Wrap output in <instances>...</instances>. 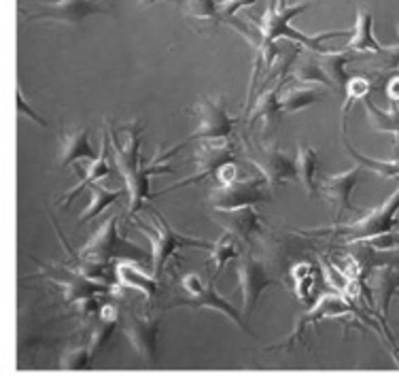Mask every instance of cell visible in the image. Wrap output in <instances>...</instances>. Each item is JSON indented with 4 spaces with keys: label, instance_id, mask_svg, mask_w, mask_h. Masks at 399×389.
Returning <instances> with one entry per match:
<instances>
[{
    "label": "cell",
    "instance_id": "cell-9",
    "mask_svg": "<svg viewBox=\"0 0 399 389\" xmlns=\"http://www.w3.org/2000/svg\"><path fill=\"white\" fill-rule=\"evenodd\" d=\"M236 276L242 291V315H251L263 291L270 285L278 283L276 276L270 274L266 264L253 253H240V257L236 260Z\"/></svg>",
    "mask_w": 399,
    "mask_h": 389
},
{
    "label": "cell",
    "instance_id": "cell-39",
    "mask_svg": "<svg viewBox=\"0 0 399 389\" xmlns=\"http://www.w3.org/2000/svg\"><path fill=\"white\" fill-rule=\"evenodd\" d=\"M386 98L391 101V105H399V77H391L386 81Z\"/></svg>",
    "mask_w": 399,
    "mask_h": 389
},
{
    "label": "cell",
    "instance_id": "cell-10",
    "mask_svg": "<svg viewBox=\"0 0 399 389\" xmlns=\"http://www.w3.org/2000/svg\"><path fill=\"white\" fill-rule=\"evenodd\" d=\"M228 162H236V151L230 143V139H215V141H200V149L195 151V166L197 170L187 177L185 181H178L170 187H166L164 191H159L157 196H164L168 191H174L178 187H187V185H193L197 181H202L207 177H213L217 174V170L228 164Z\"/></svg>",
    "mask_w": 399,
    "mask_h": 389
},
{
    "label": "cell",
    "instance_id": "cell-40",
    "mask_svg": "<svg viewBox=\"0 0 399 389\" xmlns=\"http://www.w3.org/2000/svg\"><path fill=\"white\" fill-rule=\"evenodd\" d=\"M155 3H159V0H138V5H140V7H145V9H147V7H151V5H155Z\"/></svg>",
    "mask_w": 399,
    "mask_h": 389
},
{
    "label": "cell",
    "instance_id": "cell-29",
    "mask_svg": "<svg viewBox=\"0 0 399 389\" xmlns=\"http://www.w3.org/2000/svg\"><path fill=\"white\" fill-rule=\"evenodd\" d=\"M342 143H344V151H346L361 168H365V170H369V172H374V174H378V177H382V179H397V177H399V158H395V160L367 158V155L359 153V151L351 145L348 134H342Z\"/></svg>",
    "mask_w": 399,
    "mask_h": 389
},
{
    "label": "cell",
    "instance_id": "cell-21",
    "mask_svg": "<svg viewBox=\"0 0 399 389\" xmlns=\"http://www.w3.org/2000/svg\"><path fill=\"white\" fill-rule=\"evenodd\" d=\"M289 279L295 287V296L297 300L306 305V307H313L315 305V296H317V289H319V268L313 264V262H295L293 268L289 270Z\"/></svg>",
    "mask_w": 399,
    "mask_h": 389
},
{
    "label": "cell",
    "instance_id": "cell-11",
    "mask_svg": "<svg viewBox=\"0 0 399 389\" xmlns=\"http://www.w3.org/2000/svg\"><path fill=\"white\" fill-rule=\"evenodd\" d=\"M109 15L105 0H55V3L34 5L26 18L30 22H62V24H81L89 15Z\"/></svg>",
    "mask_w": 399,
    "mask_h": 389
},
{
    "label": "cell",
    "instance_id": "cell-17",
    "mask_svg": "<svg viewBox=\"0 0 399 389\" xmlns=\"http://www.w3.org/2000/svg\"><path fill=\"white\" fill-rule=\"evenodd\" d=\"M96 158L98 155H96V149L91 147L87 128L74 126V128H64L60 132V145H58V155H55L58 168H66L83 160L91 162Z\"/></svg>",
    "mask_w": 399,
    "mask_h": 389
},
{
    "label": "cell",
    "instance_id": "cell-38",
    "mask_svg": "<svg viewBox=\"0 0 399 389\" xmlns=\"http://www.w3.org/2000/svg\"><path fill=\"white\" fill-rule=\"evenodd\" d=\"M236 179H240V177H238V164H236V162L223 164V166L217 170V174H215L217 185H228V183L236 181Z\"/></svg>",
    "mask_w": 399,
    "mask_h": 389
},
{
    "label": "cell",
    "instance_id": "cell-12",
    "mask_svg": "<svg viewBox=\"0 0 399 389\" xmlns=\"http://www.w3.org/2000/svg\"><path fill=\"white\" fill-rule=\"evenodd\" d=\"M344 315H353V307L346 305L344 298L338 296V294H323V296L319 298V302L315 300V305L310 307L308 313L299 315V319H297L293 332H291L282 343L272 345L268 351H272V349H282V347H284V349H291L295 343H302V340H304V332H306L308 326H315V324H319V321H323V319H329V317H344Z\"/></svg>",
    "mask_w": 399,
    "mask_h": 389
},
{
    "label": "cell",
    "instance_id": "cell-3",
    "mask_svg": "<svg viewBox=\"0 0 399 389\" xmlns=\"http://www.w3.org/2000/svg\"><path fill=\"white\" fill-rule=\"evenodd\" d=\"M119 215L109 217L107 222H103L98 226V230L91 234V238L83 245V249L79 251L81 257L98 262V264H111L113 260H134V262H145L147 257H151V253H147L143 247H138L136 243L126 241L119 230Z\"/></svg>",
    "mask_w": 399,
    "mask_h": 389
},
{
    "label": "cell",
    "instance_id": "cell-28",
    "mask_svg": "<svg viewBox=\"0 0 399 389\" xmlns=\"http://www.w3.org/2000/svg\"><path fill=\"white\" fill-rule=\"evenodd\" d=\"M291 79H295L297 83H308V85H329L325 72L321 70L319 66V60H317V51L315 49H302L297 51V58L291 66V72H289Z\"/></svg>",
    "mask_w": 399,
    "mask_h": 389
},
{
    "label": "cell",
    "instance_id": "cell-36",
    "mask_svg": "<svg viewBox=\"0 0 399 389\" xmlns=\"http://www.w3.org/2000/svg\"><path fill=\"white\" fill-rule=\"evenodd\" d=\"M257 3V0H221L219 3V9L223 13V18H234L238 11L242 9H249Z\"/></svg>",
    "mask_w": 399,
    "mask_h": 389
},
{
    "label": "cell",
    "instance_id": "cell-37",
    "mask_svg": "<svg viewBox=\"0 0 399 389\" xmlns=\"http://www.w3.org/2000/svg\"><path fill=\"white\" fill-rule=\"evenodd\" d=\"M18 111L22 113V115H28L34 124H39L41 128H45L47 126V122L26 103V96H24V91H22V87H18Z\"/></svg>",
    "mask_w": 399,
    "mask_h": 389
},
{
    "label": "cell",
    "instance_id": "cell-4",
    "mask_svg": "<svg viewBox=\"0 0 399 389\" xmlns=\"http://www.w3.org/2000/svg\"><path fill=\"white\" fill-rule=\"evenodd\" d=\"M189 113L195 115V130L183 139L181 143H176L170 151L176 153L181 147H185L191 141H215V139H230L238 120L232 117L228 113V103L225 96H204L193 109H189Z\"/></svg>",
    "mask_w": 399,
    "mask_h": 389
},
{
    "label": "cell",
    "instance_id": "cell-18",
    "mask_svg": "<svg viewBox=\"0 0 399 389\" xmlns=\"http://www.w3.org/2000/svg\"><path fill=\"white\" fill-rule=\"evenodd\" d=\"M100 143H103V147H100V153H98V158L96 160H91L89 162V166H87V170H85V174H83V179L81 181H77V185L74 187H70L64 196L60 198V203L58 205H62L64 209H68L70 207V203L79 196V193L83 191V189H89L93 183H98V181H103V179H107V177H111L113 174V168L109 166V149H111V145H109V130H107V122H105V130H103V139H100Z\"/></svg>",
    "mask_w": 399,
    "mask_h": 389
},
{
    "label": "cell",
    "instance_id": "cell-13",
    "mask_svg": "<svg viewBox=\"0 0 399 389\" xmlns=\"http://www.w3.org/2000/svg\"><path fill=\"white\" fill-rule=\"evenodd\" d=\"M122 332L134 347V351L149 364L157 362V336L162 328V317L151 315V317H140L134 313L122 315Z\"/></svg>",
    "mask_w": 399,
    "mask_h": 389
},
{
    "label": "cell",
    "instance_id": "cell-27",
    "mask_svg": "<svg viewBox=\"0 0 399 389\" xmlns=\"http://www.w3.org/2000/svg\"><path fill=\"white\" fill-rule=\"evenodd\" d=\"M317 172H319V155L308 143H299L295 153V174L306 189L310 198L317 196L319 185H317Z\"/></svg>",
    "mask_w": 399,
    "mask_h": 389
},
{
    "label": "cell",
    "instance_id": "cell-14",
    "mask_svg": "<svg viewBox=\"0 0 399 389\" xmlns=\"http://www.w3.org/2000/svg\"><path fill=\"white\" fill-rule=\"evenodd\" d=\"M359 177H361V166H353L344 172H338V174H329L321 181L319 185V191L321 196L329 203L334 215H336V222H340L348 211H357L355 205H353V193H355V187L359 183Z\"/></svg>",
    "mask_w": 399,
    "mask_h": 389
},
{
    "label": "cell",
    "instance_id": "cell-24",
    "mask_svg": "<svg viewBox=\"0 0 399 389\" xmlns=\"http://www.w3.org/2000/svg\"><path fill=\"white\" fill-rule=\"evenodd\" d=\"M209 251H211V255H209V260H207L204 264H207V268L211 270V279L215 281V276H219L221 270H223L232 260H238V257H240V253H242V241H240L236 234H232V232L225 230V232L213 243V247H211Z\"/></svg>",
    "mask_w": 399,
    "mask_h": 389
},
{
    "label": "cell",
    "instance_id": "cell-1",
    "mask_svg": "<svg viewBox=\"0 0 399 389\" xmlns=\"http://www.w3.org/2000/svg\"><path fill=\"white\" fill-rule=\"evenodd\" d=\"M140 136H143V124L138 120H134L132 124H128L124 128V143H117L113 128L109 132V145H111L115 168L119 170L122 179L126 181V189L130 193L128 211H130L132 217L138 213L140 207L149 205V200L155 196L149 187L151 177L172 172L170 166L159 164L155 160L140 162Z\"/></svg>",
    "mask_w": 399,
    "mask_h": 389
},
{
    "label": "cell",
    "instance_id": "cell-5",
    "mask_svg": "<svg viewBox=\"0 0 399 389\" xmlns=\"http://www.w3.org/2000/svg\"><path fill=\"white\" fill-rule=\"evenodd\" d=\"M242 143H244V158L259 170L272 193L278 191L287 181L297 179L295 160L284 151H280L276 143L253 141L249 139V134L242 136Z\"/></svg>",
    "mask_w": 399,
    "mask_h": 389
},
{
    "label": "cell",
    "instance_id": "cell-33",
    "mask_svg": "<svg viewBox=\"0 0 399 389\" xmlns=\"http://www.w3.org/2000/svg\"><path fill=\"white\" fill-rule=\"evenodd\" d=\"M185 15L195 22L221 24L223 13L215 0H185Z\"/></svg>",
    "mask_w": 399,
    "mask_h": 389
},
{
    "label": "cell",
    "instance_id": "cell-32",
    "mask_svg": "<svg viewBox=\"0 0 399 389\" xmlns=\"http://www.w3.org/2000/svg\"><path fill=\"white\" fill-rule=\"evenodd\" d=\"M372 91V81L365 79V77H353L348 83H346V89H344V105H342V120H340V128H342V134H348V113L353 109L355 103H363V98H367V94Z\"/></svg>",
    "mask_w": 399,
    "mask_h": 389
},
{
    "label": "cell",
    "instance_id": "cell-35",
    "mask_svg": "<svg viewBox=\"0 0 399 389\" xmlns=\"http://www.w3.org/2000/svg\"><path fill=\"white\" fill-rule=\"evenodd\" d=\"M363 243H367L369 247H376V249H399V230H391L386 234L374 236Z\"/></svg>",
    "mask_w": 399,
    "mask_h": 389
},
{
    "label": "cell",
    "instance_id": "cell-41",
    "mask_svg": "<svg viewBox=\"0 0 399 389\" xmlns=\"http://www.w3.org/2000/svg\"><path fill=\"white\" fill-rule=\"evenodd\" d=\"M397 70H399V62H397Z\"/></svg>",
    "mask_w": 399,
    "mask_h": 389
},
{
    "label": "cell",
    "instance_id": "cell-23",
    "mask_svg": "<svg viewBox=\"0 0 399 389\" xmlns=\"http://www.w3.org/2000/svg\"><path fill=\"white\" fill-rule=\"evenodd\" d=\"M122 326V309L117 305H103L96 321H91V334H89V349L96 357V353L107 345V340L113 336L115 328Z\"/></svg>",
    "mask_w": 399,
    "mask_h": 389
},
{
    "label": "cell",
    "instance_id": "cell-2",
    "mask_svg": "<svg viewBox=\"0 0 399 389\" xmlns=\"http://www.w3.org/2000/svg\"><path fill=\"white\" fill-rule=\"evenodd\" d=\"M151 215H153V226H151V224H145V222H140V219H136L134 226H136V230H140V232L149 238V243H151V268H153V274H155L157 279H162L166 262H168L172 255H176L181 249H187V247L211 249V247H213V243H209V241L181 234V232L174 230L155 209H151Z\"/></svg>",
    "mask_w": 399,
    "mask_h": 389
},
{
    "label": "cell",
    "instance_id": "cell-7",
    "mask_svg": "<svg viewBox=\"0 0 399 389\" xmlns=\"http://www.w3.org/2000/svg\"><path fill=\"white\" fill-rule=\"evenodd\" d=\"M178 285H181V291H183V298L176 296V300L170 305V307H191V309H213L221 315H225L232 324H236L240 330H247V324L242 319V313L230 305L219 291L215 289V281H202V276L195 274V272H189V274H183L178 279Z\"/></svg>",
    "mask_w": 399,
    "mask_h": 389
},
{
    "label": "cell",
    "instance_id": "cell-31",
    "mask_svg": "<svg viewBox=\"0 0 399 389\" xmlns=\"http://www.w3.org/2000/svg\"><path fill=\"white\" fill-rule=\"evenodd\" d=\"M126 191H128V189H109V187H105V185L93 183V185L89 187V205H87V209L83 211V215L79 217V224H87L89 219L98 217L107 207H111L113 203H117Z\"/></svg>",
    "mask_w": 399,
    "mask_h": 389
},
{
    "label": "cell",
    "instance_id": "cell-15",
    "mask_svg": "<svg viewBox=\"0 0 399 389\" xmlns=\"http://www.w3.org/2000/svg\"><path fill=\"white\" fill-rule=\"evenodd\" d=\"M213 222L219 224L223 230L236 234L244 243H257L266 238V224L255 207H242L234 211H219L213 209Z\"/></svg>",
    "mask_w": 399,
    "mask_h": 389
},
{
    "label": "cell",
    "instance_id": "cell-16",
    "mask_svg": "<svg viewBox=\"0 0 399 389\" xmlns=\"http://www.w3.org/2000/svg\"><path fill=\"white\" fill-rule=\"evenodd\" d=\"M287 77H289V75H280L278 81H276L272 87H268L266 91L259 94V98H257V103H255V107H253V115H251V120H249V124H247V130H249V128H253V126L259 122V124H261V136H263L266 141L276 132V128H278V124H280V117H282L280 89H282Z\"/></svg>",
    "mask_w": 399,
    "mask_h": 389
},
{
    "label": "cell",
    "instance_id": "cell-34",
    "mask_svg": "<svg viewBox=\"0 0 399 389\" xmlns=\"http://www.w3.org/2000/svg\"><path fill=\"white\" fill-rule=\"evenodd\" d=\"M93 359V353L87 345H77V347H68L60 359V366L64 370H79V368H87L89 362Z\"/></svg>",
    "mask_w": 399,
    "mask_h": 389
},
{
    "label": "cell",
    "instance_id": "cell-26",
    "mask_svg": "<svg viewBox=\"0 0 399 389\" xmlns=\"http://www.w3.org/2000/svg\"><path fill=\"white\" fill-rule=\"evenodd\" d=\"M319 101H323V91L317 89V85L293 83L287 87L282 85V89H280V107L284 113H297Z\"/></svg>",
    "mask_w": 399,
    "mask_h": 389
},
{
    "label": "cell",
    "instance_id": "cell-22",
    "mask_svg": "<svg viewBox=\"0 0 399 389\" xmlns=\"http://www.w3.org/2000/svg\"><path fill=\"white\" fill-rule=\"evenodd\" d=\"M317 60L321 70L325 72L329 87L344 91L346 83L351 81V75L346 72V64L353 62V49H342V51H317Z\"/></svg>",
    "mask_w": 399,
    "mask_h": 389
},
{
    "label": "cell",
    "instance_id": "cell-19",
    "mask_svg": "<svg viewBox=\"0 0 399 389\" xmlns=\"http://www.w3.org/2000/svg\"><path fill=\"white\" fill-rule=\"evenodd\" d=\"M369 294L374 298V305L380 313V317L386 319L391 300L399 294V268L395 266H378L367 274Z\"/></svg>",
    "mask_w": 399,
    "mask_h": 389
},
{
    "label": "cell",
    "instance_id": "cell-6",
    "mask_svg": "<svg viewBox=\"0 0 399 389\" xmlns=\"http://www.w3.org/2000/svg\"><path fill=\"white\" fill-rule=\"evenodd\" d=\"M397 215H399V187L382 205L367 211L357 222L346 224V226H336V228H321V230H317V234L334 232V234H340L346 243H361V241H369L374 236H380V234L395 230Z\"/></svg>",
    "mask_w": 399,
    "mask_h": 389
},
{
    "label": "cell",
    "instance_id": "cell-25",
    "mask_svg": "<svg viewBox=\"0 0 399 389\" xmlns=\"http://www.w3.org/2000/svg\"><path fill=\"white\" fill-rule=\"evenodd\" d=\"M348 49L353 51H363V53H388L391 49L384 47L376 34H374V18L372 13L363 11V9H357V20H355V32L353 37L348 39Z\"/></svg>",
    "mask_w": 399,
    "mask_h": 389
},
{
    "label": "cell",
    "instance_id": "cell-30",
    "mask_svg": "<svg viewBox=\"0 0 399 389\" xmlns=\"http://www.w3.org/2000/svg\"><path fill=\"white\" fill-rule=\"evenodd\" d=\"M365 107V117L369 120L372 128L378 132H388L395 136V143L399 145V105H391V109L382 111L380 107L374 105V101L363 98Z\"/></svg>",
    "mask_w": 399,
    "mask_h": 389
},
{
    "label": "cell",
    "instance_id": "cell-20",
    "mask_svg": "<svg viewBox=\"0 0 399 389\" xmlns=\"http://www.w3.org/2000/svg\"><path fill=\"white\" fill-rule=\"evenodd\" d=\"M113 272L119 285L140 291L145 298H153L159 289V279L155 274H147L134 260H119Z\"/></svg>",
    "mask_w": 399,
    "mask_h": 389
},
{
    "label": "cell",
    "instance_id": "cell-8",
    "mask_svg": "<svg viewBox=\"0 0 399 389\" xmlns=\"http://www.w3.org/2000/svg\"><path fill=\"white\" fill-rule=\"evenodd\" d=\"M270 187L263 177H244L228 185H213L209 191V207L219 211H234L242 207H255L270 200Z\"/></svg>",
    "mask_w": 399,
    "mask_h": 389
}]
</instances>
